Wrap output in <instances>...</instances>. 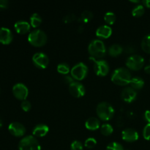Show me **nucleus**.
<instances>
[{
    "instance_id": "f257e3e1",
    "label": "nucleus",
    "mask_w": 150,
    "mask_h": 150,
    "mask_svg": "<svg viewBox=\"0 0 150 150\" xmlns=\"http://www.w3.org/2000/svg\"><path fill=\"white\" fill-rule=\"evenodd\" d=\"M131 79L130 72L128 69L125 67H119L116 69L111 75V81L114 83L120 86H125L130 83Z\"/></svg>"
},
{
    "instance_id": "f03ea898",
    "label": "nucleus",
    "mask_w": 150,
    "mask_h": 150,
    "mask_svg": "<svg viewBox=\"0 0 150 150\" xmlns=\"http://www.w3.org/2000/svg\"><path fill=\"white\" fill-rule=\"evenodd\" d=\"M88 51L90 54L91 57L93 58H102L105 55L106 48L104 42L100 40H93L91 41L88 47Z\"/></svg>"
},
{
    "instance_id": "7ed1b4c3",
    "label": "nucleus",
    "mask_w": 150,
    "mask_h": 150,
    "mask_svg": "<svg viewBox=\"0 0 150 150\" xmlns=\"http://www.w3.org/2000/svg\"><path fill=\"white\" fill-rule=\"evenodd\" d=\"M97 114L100 120L108 121L114 115V109L112 105L107 102H101L96 108Z\"/></svg>"
},
{
    "instance_id": "20e7f679",
    "label": "nucleus",
    "mask_w": 150,
    "mask_h": 150,
    "mask_svg": "<svg viewBox=\"0 0 150 150\" xmlns=\"http://www.w3.org/2000/svg\"><path fill=\"white\" fill-rule=\"evenodd\" d=\"M28 41L34 46H42L47 42V35L40 29H35L29 33Z\"/></svg>"
},
{
    "instance_id": "39448f33",
    "label": "nucleus",
    "mask_w": 150,
    "mask_h": 150,
    "mask_svg": "<svg viewBox=\"0 0 150 150\" xmlns=\"http://www.w3.org/2000/svg\"><path fill=\"white\" fill-rule=\"evenodd\" d=\"M19 150H41L39 142L33 136L23 137L18 144Z\"/></svg>"
},
{
    "instance_id": "423d86ee",
    "label": "nucleus",
    "mask_w": 150,
    "mask_h": 150,
    "mask_svg": "<svg viewBox=\"0 0 150 150\" xmlns=\"http://www.w3.org/2000/svg\"><path fill=\"white\" fill-rule=\"evenodd\" d=\"M88 73V67L84 63L79 62L75 64L70 70L71 76L76 80H82L86 77Z\"/></svg>"
},
{
    "instance_id": "0eeeda50",
    "label": "nucleus",
    "mask_w": 150,
    "mask_h": 150,
    "mask_svg": "<svg viewBox=\"0 0 150 150\" xmlns=\"http://www.w3.org/2000/svg\"><path fill=\"white\" fill-rule=\"evenodd\" d=\"M144 64V59L139 54H133L127 59L126 65L129 69L133 70H140Z\"/></svg>"
},
{
    "instance_id": "6e6552de",
    "label": "nucleus",
    "mask_w": 150,
    "mask_h": 150,
    "mask_svg": "<svg viewBox=\"0 0 150 150\" xmlns=\"http://www.w3.org/2000/svg\"><path fill=\"white\" fill-rule=\"evenodd\" d=\"M90 60L94 62V70L98 76H105L109 72V65L105 60H96L93 57H90Z\"/></svg>"
},
{
    "instance_id": "1a4fd4ad",
    "label": "nucleus",
    "mask_w": 150,
    "mask_h": 150,
    "mask_svg": "<svg viewBox=\"0 0 150 150\" xmlns=\"http://www.w3.org/2000/svg\"><path fill=\"white\" fill-rule=\"evenodd\" d=\"M32 62L36 67L39 68H46L49 62L48 56L42 52H38L32 57Z\"/></svg>"
},
{
    "instance_id": "9d476101",
    "label": "nucleus",
    "mask_w": 150,
    "mask_h": 150,
    "mask_svg": "<svg viewBox=\"0 0 150 150\" xmlns=\"http://www.w3.org/2000/svg\"><path fill=\"white\" fill-rule=\"evenodd\" d=\"M13 93L18 99L25 100L29 95V90L24 84L21 83H18L13 86Z\"/></svg>"
},
{
    "instance_id": "9b49d317",
    "label": "nucleus",
    "mask_w": 150,
    "mask_h": 150,
    "mask_svg": "<svg viewBox=\"0 0 150 150\" xmlns=\"http://www.w3.org/2000/svg\"><path fill=\"white\" fill-rule=\"evenodd\" d=\"M8 130L12 135L17 137L23 136L26 133V128L24 125L18 122H13L10 123L8 126Z\"/></svg>"
},
{
    "instance_id": "f8f14e48",
    "label": "nucleus",
    "mask_w": 150,
    "mask_h": 150,
    "mask_svg": "<svg viewBox=\"0 0 150 150\" xmlns=\"http://www.w3.org/2000/svg\"><path fill=\"white\" fill-rule=\"evenodd\" d=\"M69 91L73 96L76 98H81L85 94V88L83 84L79 82H73L71 84L69 85Z\"/></svg>"
},
{
    "instance_id": "ddd939ff",
    "label": "nucleus",
    "mask_w": 150,
    "mask_h": 150,
    "mask_svg": "<svg viewBox=\"0 0 150 150\" xmlns=\"http://www.w3.org/2000/svg\"><path fill=\"white\" fill-rule=\"evenodd\" d=\"M122 138L125 142H136L139 139V133L133 128H126L122 132Z\"/></svg>"
},
{
    "instance_id": "4468645a",
    "label": "nucleus",
    "mask_w": 150,
    "mask_h": 150,
    "mask_svg": "<svg viewBox=\"0 0 150 150\" xmlns=\"http://www.w3.org/2000/svg\"><path fill=\"white\" fill-rule=\"evenodd\" d=\"M137 96V92L132 87H126L122 91L121 97L124 101L130 103L134 100Z\"/></svg>"
},
{
    "instance_id": "2eb2a0df",
    "label": "nucleus",
    "mask_w": 150,
    "mask_h": 150,
    "mask_svg": "<svg viewBox=\"0 0 150 150\" xmlns=\"http://www.w3.org/2000/svg\"><path fill=\"white\" fill-rule=\"evenodd\" d=\"M13 33L10 29L6 27L0 28V42L4 45L10 43L13 40Z\"/></svg>"
},
{
    "instance_id": "dca6fc26",
    "label": "nucleus",
    "mask_w": 150,
    "mask_h": 150,
    "mask_svg": "<svg viewBox=\"0 0 150 150\" xmlns=\"http://www.w3.org/2000/svg\"><path fill=\"white\" fill-rule=\"evenodd\" d=\"M112 34V29L108 25H102L96 30V35L101 38H108Z\"/></svg>"
},
{
    "instance_id": "f3484780",
    "label": "nucleus",
    "mask_w": 150,
    "mask_h": 150,
    "mask_svg": "<svg viewBox=\"0 0 150 150\" xmlns=\"http://www.w3.org/2000/svg\"><path fill=\"white\" fill-rule=\"evenodd\" d=\"M14 27L18 33L23 35V34H26L29 32V29H30V25L27 21H18L15 23Z\"/></svg>"
},
{
    "instance_id": "a211bd4d",
    "label": "nucleus",
    "mask_w": 150,
    "mask_h": 150,
    "mask_svg": "<svg viewBox=\"0 0 150 150\" xmlns=\"http://www.w3.org/2000/svg\"><path fill=\"white\" fill-rule=\"evenodd\" d=\"M48 130H49V128L48 126L44 124H40L34 127L32 134L38 137H43L46 136L47 133H48Z\"/></svg>"
},
{
    "instance_id": "6ab92c4d",
    "label": "nucleus",
    "mask_w": 150,
    "mask_h": 150,
    "mask_svg": "<svg viewBox=\"0 0 150 150\" xmlns=\"http://www.w3.org/2000/svg\"><path fill=\"white\" fill-rule=\"evenodd\" d=\"M100 120L96 117H89L85 122V127L90 130H95L100 127Z\"/></svg>"
},
{
    "instance_id": "aec40b11",
    "label": "nucleus",
    "mask_w": 150,
    "mask_h": 150,
    "mask_svg": "<svg viewBox=\"0 0 150 150\" xmlns=\"http://www.w3.org/2000/svg\"><path fill=\"white\" fill-rule=\"evenodd\" d=\"M130 84L131 86V87L133 89H140L144 85V81L140 77H134L132 78L131 80H130Z\"/></svg>"
},
{
    "instance_id": "412c9836",
    "label": "nucleus",
    "mask_w": 150,
    "mask_h": 150,
    "mask_svg": "<svg viewBox=\"0 0 150 150\" xmlns=\"http://www.w3.org/2000/svg\"><path fill=\"white\" fill-rule=\"evenodd\" d=\"M123 48L121 45H119V44H113L112 45H111L109 47L108 53L112 57H117V56H119L120 54H121Z\"/></svg>"
},
{
    "instance_id": "4be33fe9",
    "label": "nucleus",
    "mask_w": 150,
    "mask_h": 150,
    "mask_svg": "<svg viewBox=\"0 0 150 150\" xmlns=\"http://www.w3.org/2000/svg\"><path fill=\"white\" fill-rule=\"evenodd\" d=\"M42 23V18L41 16L38 13H34L30 17V23L33 27L36 28L40 25Z\"/></svg>"
},
{
    "instance_id": "5701e85b",
    "label": "nucleus",
    "mask_w": 150,
    "mask_h": 150,
    "mask_svg": "<svg viewBox=\"0 0 150 150\" xmlns=\"http://www.w3.org/2000/svg\"><path fill=\"white\" fill-rule=\"evenodd\" d=\"M142 48L145 52L150 54V34L146 35L142 42Z\"/></svg>"
},
{
    "instance_id": "b1692460",
    "label": "nucleus",
    "mask_w": 150,
    "mask_h": 150,
    "mask_svg": "<svg viewBox=\"0 0 150 150\" xmlns=\"http://www.w3.org/2000/svg\"><path fill=\"white\" fill-rule=\"evenodd\" d=\"M100 131L101 133L104 136H109L114 131V128H113L112 126L110 124L108 123H105V124L103 125L100 127Z\"/></svg>"
},
{
    "instance_id": "393cba45",
    "label": "nucleus",
    "mask_w": 150,
    "mask_h": 150,
    "mask_svg": "<svg viewBox=\"0 0 150 150\" xmlns=\"http://www.w3.org/2000/svg\"><path fill=\"white\" fill-rule=\"evenodd\" d=\"M144 7L142 4H138L132 10V15L135 17H139L142 16L144 13Z\"/></svg>"
},
{
    "instance_id": "a878e982",
    "label": "nucleus",
    "mask_w": 150,
    "mask_h": 150,
    "mask_svg": "<svg viewBox=\"0 0 150 150\" xmlns=\"http://www.w3.org/2000/svg\"><path fill=\"white\" fill-rule=\"evenodd\" d=\"M92 18H93V13L89 10H85L81 13L79 20L83 23H86V22L89 21Z\"/></svg>"
},
{
    "instance_id": "bb28decb",
    "label": "nucleus",
    "mask_w": 150,
    "mask_h": 150,
    "mask_svg": "<svg viewBox=\"0 0 150 150\" xmlns=\"http://www.w3.org/2000/svg\"><path fill=\"white\" fill-rule=\"evenodd\" d=\"M104 20L108 24H113L116 21V15L113 12H107L104 16Z\"/></svg>"
},
{
    "instance_id": "cd10ccee",
    "label": "nucleus",
    "mask_w": 150,
    "mask_h": 150,
    "mask_svg": "<svg viewBox=\"0 0 150 150\" xmlns=\"http://www.w3.org/2000/svg\"><path fill=\"white\" fill-rule=\"evenodd\" d=\"M57 71L63 75H66L70 72V67L67 63H60L57 66Z\"/></svg>"
},
{
    "instance_id": "c85d7f7f",
    "label": "nucleus",
    "mask_w": 150,
    "mask_h": 150,
    "mask_svg": "<svg viewBox=\"0 0 150 150\" xmlns=\"http://www.w3.org/2000/svg\"><path fill=\"white\" fill-rule=\"evenodd\" d=\"M106 150H125L122 145L118 142H111L107 146Z\"/></svg>"
},
{
    "instance_id": "c756f323",
    "label": "nucleus",
    "mask_w": 150,
    "mask_h": 150,
    "mask_svg": "<svg viewBox=\"0 0 150 150\" xmlns=\"http://www.w3.org/2000/svg\"><path fill=\"white\" fill-rule=\"evenodd\" d=\"M97 144V141L95 138H88L86 141H85L84 145L86 148L89 149H92L93 148L95 145Z\"/></svg>"
},
{
    "instance_id": "7c9ffc66",
    "label": "nucleus",
    "mask_w": 150,
    "mask_h": 150,
    "mask_svg": "<svg viewBox=\"0 0 150 150\" xmlns=\"http://www.w3.org/2000/svg\"><path fill=\"white\" fill-rule=\"evenodd\" d=\"M71 150H83V145L79 141H74L72 142L70 146Z\"/></svg>"
},
{
    "instance_id": "2f4dec72",
    "label": "nucleus",
    "mask_w": 150,
    "mask_h": 150,
    "mask_svg": "<svg viewBox=\"0 0 150 150\" xmlns=\"http://www.w3.org/2000/svg\"><path fill=\"white\" fill-rule=\"evenodd\" d=\"M143 136L145 139L150 140V123H147L144 127Z\"/></svg>"
},
{
    "instance_id": "473e14b6",
    "label": "nucleus",
    "mask_w": 150,
    "mask_h": 150,
    "mask_svg": "<svg viewBox=\"0 0 150 150\" xmlns=\"http://www.w3.org/2000/svg\"><path fill=\"white\" fill-rule=\"evenodd\" d=\"M76 18V16H75L73 13H70V14H67V16H64V18H63V21H64L65 23H71V22H73Z\"/></svg>"
},
{
    "instance_id": "72a5a7b5",
    "label": "nucleus",
    "mask_w": 150,
    "mask_h": 150,
    "mask_svg": "<svg viewBox=\"0 0 150 150\" xmlns=\"http://www.w3.org/2000/svg\"><path fill=\"white\" fill-rule=\"evenodd\" d=\"M21 108L24 111H29L31 108L30 102L28 100H23L21 103Z\"/></svg>"
},
{
    "instance_id": "f704fd0d",
    "label": "nucleus",
    "mask_w": 150,
    "mask_h": 150,
    "mask_svg": "<svg viewBox=\"0 0 150 150\" xmlns=\"http://www.w3.org/2000/svg\"><path fill=\"white\" fill-rule=\"evenodd\" d=\"M64 83H68L69 85H70L72 83H73V82H74V81H73V79L71 77V76H65L64 77Z\"/></svg>"
},
{
    "instance_id": "c9c22d12",
    "label": "nucleus",
    "mask_w": 150,
    "mask_h": 150,
    "mask_svg": "<svg viewBox=\"0 0 150 150\" xmlns=\"http://www.w3.org/2000/svg\"><path fill=\"white\" fill-rule=\"evenodd\" d=\"M8 7V1L7 0H0V10L7 8Z\"/></svg>"
},
{
    "instance_id": "e433bc0d",
    "label": "nucleus",
    "mask_w": 150,
    "mask_h": 150,
    "mask_svg": "<svg viewBox=\"0 0 150 150\" xmlns=\"http://www.w3.org/2000/svg\"><path fill=\"white\" fill-rule=\"evenodd\" d=\"M144 120L147 122L148 123H150V111L149 110H146L144 114Z\"/></svg>"
},
{
    "instance_id": "4c0bfd02",
    "label": "nucleus",
    "mask_w": 150,
    "mask_h": 150,
    "mask_svg": "<svg viewBox=\"0 0 150 150\" xmlns=\"http://www.w3.org/2000/svg\"><path fill=\"white\" fill-rule=\"evenodd\" d=\"M144 71L146 72L148 74H150V64H147L146 65V67H144Z\"/></svg>"
},
{
    "instance_id": "58836bf2",
    "label": "nucleus",
    "mask_w": 150,
    "mask_h": 150,
    "mask_svg": "<svg viewBox=\"0 0 150 150\" xmlns=\"http://www.w3.org/2000/svg\"><path fill=\"white\" fill-rule=\"evenodd\" d=\"M143 3L145 6L150 8V0H144V1H143Z\"/></svg>"
},
{
    "instance_id": "ea45409f",
    "label": "nucleus",
    "mask_w": 150,
    "mask_h": 150,
    "mask_svg": "<svg viewBox=\"0 0 150 150\" xmlns=\"http://www.w3.org/2000/svg\"><path fill=\"white\" fill-rule=\"evenodd\" d=\"M1 126H2V122H1V120H0V128L1 127Z\"/></svg>"
},
{
    "instance_id": "a19ab883",
    "label": "nucleus",
    "mask_w": 150,
    "mask_h": 150,
    "mask_svg": "<svg viewBox=\"0 0 150 150\" xmlns=\"http://www.w3.org/2000/svg\"><path fill=\"white\" fill-rule=\"evenodd\" d=\"M125 150H127V149H125Z\"/></svg>"
}]
</instances>
